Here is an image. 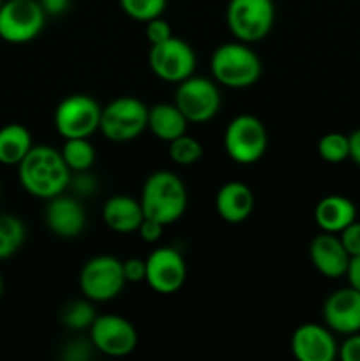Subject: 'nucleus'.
<instances>
[{"mask_svg":"<svg viewBox=\"0 0 360 361\" xmlns=\"http://www.w3.org/2000/svg\"><path fill=\"white\" fill-rule=\"evenodd\" d=\"M97 317V312L94 309V302H90L88 298L85 300H74L69 305L64 307L62 316L60 321L66 328L73 331H81L88 330L94 323V319Z\"/></svg>","mask_w":360,"mask_h":361,"instance_id":"25","label":"nucleus"},{"mask_svg":"<svg viewBox=\"0 0 360 361\" xmlns=\"http://www.w3.org/2000/svg\"><path fill=\"white\" fill-rule=\"evenodd\" d=\"M80 289L85 298L94 303H104L115 300L126 288L122 261L115 256H94L81 267Z\"/></svg>","mask_w":360,"mask_h":361,"instance_id":"6","label":"nucleus"},{"mask_svg":"<svg viewBox=\"0 0 360 361\" xmlns=\"http://www.w3.org/2000/svg\"><path fill=\"white\" fill-rule=\"evenodd\" d=\"M46 13L39 0H4L0 9V39L11 44H25L39 37Z\"/></svg>","mask_w":360,"mask_h":361,"instance_id":"8","label":"nucleus"},{"mask_svg":"<svg viewBox=\"0 0 360 361\" xmlns=\"http://www.w3.org/2000/svg\"><path fill=\"white\" fill-rule=\"evenodd\" d=\"M353 221H356L355 203L341 194H330V196L321 197L314 207V222L325 233L339 235Z\"/></svg>","mask_w":360,"mask_h":361,"instance_id":"20","label":"nucleus"},{"mask_svg":"<svg viewBox=\"0 0 360 361\" xmlns=\"http://www.w3.org/2000/svg\"><path fill=\"white\" fill-rule=\"evenodd\" d=\"M44 222L49 231L64 240L78 238L87 226V214L83 204L74 196H59L48 200L44 210Z\"/></svg>","mask_w":360,"mask_h":361,"instance_id":"15","label":"nucleus"},{"mask_svg":"<svg viewBox=\"0 0 360 361\" xmlns=\"http://www.w3.org/2000/svg\"><path fill=\"white\" fill-rule=\"evenodd\" d=\"M88 331L95 351L112 358H124L138 345L136 328L119 314H101L95 317Z\"/></svg>","mask_w":360,"mask_h":361,"instance_id":"12","label":"nucleus"},{"mask_svg":"<svg viewBox=\"0 0 360 361\" xmlns=\"http://www.w3.org/2000/svg\"><path fill=\"white\" fill-rule=\"evenodd\" d=\"M267 147V127L258 116L239 115L226 127L224 150L236 164H254L263 157Z\"/></svg>","mask_w":360,"mask_h":361,"instance_id":"7","label":"nucleus"},{"mask_svg":"<svg viewBox=\"0 0 360 361\" xmlns=\"http://www.w3.org/2000/svg\"><path fill=\"white\" fill-rule=\"evenodd\" d=\"M2 293H4V281H2V275H0V298H2Z\"/></svg>","mask_w":360,"mask_h":361,"instance_id":"39","label":"nucleus"},{"mask_svg":"<svg viewBox=\"0 0 360 361\" xmlns=\"http://www.w3.org/2000/svg\"><path fill=\"white\" fill-rule=\"evenodd\" d=\"M275 21L274 0H229L226 23L236 41L260 42L270 34Z\"/></svg>","mask_w":360,"mask_h":361,"instance_id":"5","label":"nucleus"},{"mask_svg":"<svg viewBox=\"0 0 360 361\" xmlns=\"http://www.w3.org/2000/svg\"><path fill=\"white\" fill-rule=\"evenodd\" d=\"M140 203L145 219L169 226L186 214L187 189L179 175L161 169L145 180Z\"/></svg>","mask_w":360,"mask_h":361,"instance_id":"2","label":"nucleus"},{"mask_svg":"<svg viewBox=\"0 0 360 361\" xmlns=\"http://www.w3.org/2000/svg\"><path fill=\"white\" fill-rule=\"evenodd\" d=\"M124 277L127 282H145L147 277V261L141 257H129L122 261Z\"/></svg>","mask_w":360,"mask_h":361,"instance_id":"33","label":"nucleus"},{"mask_svg":"<svg viewBox=\"0 0 360 361\" xmlns=\"http://www.w3.org/2000/svg\"><path fill=\"white\" fill-rule=\"evenodd\" d=\"M187 118L182 115L179 108L168 102H157L152 108H148V123L147 129L154 134L157 140L169 141L176 140L179 136L186 134L187 130Z\"/></svg>","mask_w":360,"mask_h":361,"instance_id":"21","label":"nucleus"},{"mask_svg":"<svg viewBox=\"0 0 360 361\" xmlns=\"http://www.w3.org/2000/svg\"><path fill=\"white\" fill-rule=\"evenodd\" d=\"M164 228H166V226L161 224V222L152 221V219H143V222H141L136 233L140 235V238L143 240V242L155 243V242H159V240H161Z\"/></svg>","mask_w":360,"mask_h":361,"instance_id":"35","label":"nucleus"},{"mask_svg":"<svg viewBox=\"0 0 360 361\" xmlns=\"http://www.w3.org/2000/svg\"><path fill=\"white\" fill-rule=\"evenodd\" d=\"M342 245L349 256H360V221H353L339 233Z\"/></svg>","mask_w":360,"mask_h":361,"instance_id":"31","label":"nucleus"},{"mask_svg":"<svg viewBox=\"0 0 360 361\" xmlns=\"http://www.w3.org/2000/svg\"><path fill=\"white\" fill-rule=\"evenodd\" d=\"M0 196H2V185H0Z\"/></svg>","mask_w":360,"mask_h":361,"instance_id":"41","label":"nucleus"},{"mask_svg":"<svg viewBox=\"0 0 360 361\" xmlns=\"http://www.w3.org/2000/svg\"><path fill=\"white\" fill-rule=\"evenodd\" d=\"M27 238V228L16 215L0 214V261L9 259L21 249Z\"/></svg>","mask_w":360,"mask_h":361,"instance_id":"24","label":"nucleus"},{"mask_svg":"<svg viewBox=\"0 0 360 361\" xmlns=\"http://www.w3.org/2000/svg\"><path fill=\"white\" fill-rule=\"evenodd\" d=\"M175 106L189 123H207L221 108L217 83L205 76H189L176 85Z\"/></svg>","mask_w":360,"mask_h":361,"instance_id":"10","label":"nucleus"},{"mask_svg":"<svg viewBox=\"0 0 360 361\" xmlns=\"http://www.w3.org/2000/svg\"><path fill=\"white\" fill-rule=\"evenodd\" d=\"M337 356L342 361H360V331L346 335V341L339 345Z\"/></svg>","mask_w":360,"mask_h":361,"instance_id":"34","label":"nucleus"},{"mask_svg":"<svg viewBox=\"0 0 360 361\" xmlns=\"http://www.w3.org/2000/svg\"><path fill=\"white\" fill-rule=\"evenodd\" d=\"M2 4H4V0H0V9H2Z\"/></svg>","mask_w":360,"mask_h":361,"instance_id":"40","label":"nucleus"},{"mask_svg":"<svg viewBox=\"0 0 360 361\" xmlns=\"http://www.w3.org/2000/svg\"><path fill=\"white\" fill-rule=\"evenodd\" d=\"M145 282L159 295H175L187 279L186 259L173 247H159L148 254Z\"/></svg>","mask_w":360,"mask_h":361,"instance_id":"13","label":"nucleus"},{"mask_svg":"<svg viewBox=\"0 0 360 361\" xmlns=\"http://www.w3.org/2000/svg\"><path fill=\"white\" fill-rule=\"evenodd\" d=\"M172 35H173L172 27H169L168 21L162 20L161 16L154 18V20L145 23V37H147V41L150 42V46L159 44V42L166 41V39H169Z\"/></svg>","mask_w":360,"mask_h":361,"instance_id":"29","label":"nucleus"},{"mask_svg":"<svg viewBox=\"0 0 360 361\" xmlns=\"http://www.w3.org/2000/svg\"><path fill=\"white\" fill-rule=\"evenodd\" d=\"M344 277H348L349 286L356 291H360V256H353L349 259L348 270H346Z\"/></svg>","mask_w":360,"mask_h":361,"instance_id":"37","label":"nucleus"},{"mask_svg":"<svg viewBox=\"0 0 360 361\" xmlns=\"http://www.w3.org/2000/svg\"><path fill=\"white\" fill-rule=\"evenodd\" d=\"M46 16H62L71 7V0H39Z\"/></svg>","mask_w":360,"mask_h":361,"instance_id":"36","label":"nucleus"},{"mask_svg":"<svg viewBox=\"0 0 360 361\" xmlns=\"http://www.w3.org/2000/svg\"><path fill=\"white\" fill-rule=\"evenodd\" d=\"M254 210V194L246 183L228 182L215 194V212L228 224L247 221Z\"/></svg>","mask_w":360,"mask_h":361,"instance_id":"18","label":"nucleus"},{"mask_svg":"<svg viewBox=\"0 0 360 361\" xmlns=\"http://www.w3.org/2000/svg\"><path fill=\"white\" fill-rule=\"evenodd\" d=\"M32 147L30 130L21 123H7L0 129V164L18 166Z\"/></svg>","mask_w":360,"mask_h":361,"instance_id":"22","label":"nucleus"},{"mask_svg":"<svg viewBox=\"0 0 360 361\" xmlns=\"http://www.w3.org/2000/svg\"><path fill=\"white\" fill-rule=\"evenodd\" d=\"M168 145L169 159L179 166H193L203 157V147H201L200 141L187 136V134H182L176 140L169 141Z\"/></svg>","mask_w":360,"mask_h":361,"instance_id":"26","label":"nucleus"},{"mask_svg":"<svg viewBox=\"0 0 360 361\" xmlns=\"http://www.w3.org/2000/svg\"><path fill=\"white\" fill-rule=\"evenodd\" d=\"M166 6H168V0H120L124 13L131 20L141 21V23L162 16Z\"/></svg>","mask_w":360,"mask_h":361,"instance_id":"28","label":"nucleus"},{"mask_svg":"<svg viewBox=\"0 0 360 361\" xmlns=\"http://www.w3.org/2000/svg\"><path fill=\"white\" fill-rule=\"evenodd\" d=\"M309 257L318 274L327 279L344 277L352 256L346 252L341 238L334 233H325L313 238L309 245Z\"/></svg>","mask_w":360,"mask_h":361,"instance_id":"17","label":"nucleus"},{"mask_svg":"<svg viewBox=\"0 0 360 361\" xmlns=\"http://www.w3.org/2000/svg\"><path fill=\"white\" fill-rule=\"evenodd\" d=\"M349 140V159L360 168V129L353 130L348 136Z\"/></svg>","mask_w":360,"mask_h":361,"instance_id":"38","label":"nucleus"},{"mask_svg":"<svg viewBox=\"0 0 360 361\" xmlns=\"http://www.w3.org/2000/svg\"><path fill=\"white\" fill-rule=\"evenodd\" d=\"M318 154L323 161L330 164H339V162L349 159V140L342 133H328L321 136L318 141Z\"/></svg>","mask_w":360,"mask_h":361,"instance_id":"27","label":"nucleus"},{"mask_svg":"<svg viewBox=\"0 0 360 361\" xmlns=\"http://www.w3.org/2000/svg\"><path fill=\"white\" fill-rule=\"evenodd\" d=\"M145 215L140 201L126 196V194L112 196L109 200H106L104 207H102V221H104L106 228L120 233V235L136 233Z\"/></svg>","mask_w":360,"mask_h":361,"instance_id":"19","label":"nucleus"},{"mask_svg":"<svg viewBox=\"0 0 360 361\" xmlns=\"http://www.w3.org/2000/svg\"><path fill=\"white\" fill-rule=\"evenodd\" d=\"M150 71L166 83L179 85L193 76L196 69V51L189 42L172 35L159 44L150 46L148 51Z\"/></svg>","mask_w":360,"mask_h":361,"instance_id":"11","label":"nucleus"},{"mask_svg":"<svg viewBox=\"0 0 360 361\" xmlns=\"http://www.w3.org/2000/svg\"><path fill=\"white\" fill-rule=\"evenodd\" d=\"M323 319L334 334L344 337L360 331V291L348 286L332 293L323 303Z\"/></svg>","mask_w":360,"mask_h":361,"instance_id":"16","label":"nucleus"},{"mask_svg":"<svg viewBox=\"0 0 360 361\" xmlns=\"http://www.w3.org/2000/svg\"><path fill=\"white\" fill-rule=\"evenodd\" d=\"M102 108L87 94H73L59 102L53 115L55 129L64 140L90 137L101 126Z\"/></svg>","mask_w":360,"mask_h":361,"instance_id":"9","label":"nucleus"},{"mask_svg":"<svg viewBox=\"0 0 360 361\" xmlns=\"http://www.w3.org/2000/svg\"><path fill=\"white\" fill-rule=\"evenodd\" d=\"M92 349H95L94 344H92V341L74 338V341H71L69 344L64 348L62 358L71 360V361H85L92 356Z\"/></svg>","mask_w":360,"mask_h":361,"instance_id":"32","label":"nucleus"},{"mask_svg":"<svg viewBox=\"0 0 360 361\" xmlns=\"http://www.w3.org/2000/svg\"><path fill=\"white\" fill-rule=\"evenodd\" d=\"M60 154L71 173L88 171L95 162V148L90 137H69L64 141Z\"/></svg>","mask_w":360,"mask_h":361,"instance_id":"23","label":"nucleus"},{"mask_svg":"<svg viewBox=\"0 0 360 361\" xmlns=\"http://www.w3.org/2000/svg\"><path fill=\"white\" fill-rule=\"evenodd\" d=\"M71 189L76 192V196L81 197H88L97 190V178L88 171H78L76 175H71V183H69Z\"/></svg>","mask_w":360,"mask_h":361,"instance_id":"30","label":"nucleus"},{"mask_svg":"<svg viewBox=\"0 0 360 361\" xmlns=\"http://www.w3.org/2000/svg\"><path fill=\"white\" fill-rule=\"evenodd\" d=\"M148 123V106L131 95L113 99L102 108L101 126L102 136L115 143H127L143 134Z\"/></svg>","mask_w":360,"mask_h":361,"instance_id":"4","label":"nucleus"},{"mask_svg":"<svg viewBox=\"0 0 360 361\" xmlns=\"http://www.w3.org/2000/svg\"><path fill=\"white\" fill-rule=\"evenodd\" d=\"M292 353L299 361H334L339 345L327 324L306 323L293 331Z\"/></svg>","mask_w":360,"mask_h":361,"instance_id":"14","label":"nucleus"},{"mask_svg":"<svg viewBox=\"0 0 360 361\" xmlns=\"http://www.w3.org/2000/svg\"><path fill=\"white\" fill-rule=\"evenodd\" d=\"M261 60L247 42L233 41L217 46L212 53L210 71L217 85L226 88H247L261 76Z\"/></svg>","mask_w":360,"mask_h":361,"instance_id":"3","label":"nucleus"},{"mask_svg":"<svg viewBox=\"0 0 360 361\" xmlns=\"http://www.w3.org/2000/svg\"><path fill=\"white\" fill-rule=\"evenodd\" d=\"M71 169L60 150L48 145H34L18 164V180L25 192L37 200H52L69 189Z\"/></svg>","mask_w":360,"mask_h":361,"instance_id":"1","label":"nucleus"}]
</instances>
